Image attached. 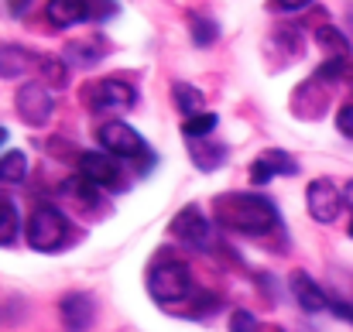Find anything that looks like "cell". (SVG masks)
<instances>
[{
	"instance_id": "cell-25",
	"label": "cell",
	"mask_w": 353,
	"mask_h": 332,
	"mask_svg": "<svg viewBox=\"0 0 353 332\" xmlns=\"http://www.w3.org/2000/svg\"><path fill=\"white\" fill-rule=\"evenodd\" d=\"M230 332H261V322L254 319V312L236 309L234 315H230Z\"/></svg>"
},
{
	"instance_id": "cell-9",
	"label": "cell",
	"mask_w": 353,
	"mask_h": 332,
	"mask_svg": "<svg viewBox=\"0 0 353 332\" xmlns=\"http://www.w3.org/2000/svg\"><path fill=\"white\" fill-rule=\"evenodd\" d=\"M168 233H172V240H179V243H185V247H203V243L210 240V220H206V213H203L199 206H185V209L172 220Z\"/></svg>"
},
{
	"instance_id": "cell-32",
	"label": "cell",
	"mask_w": 353,
	"mask_h": 332,
	"mask_svg": "<svg viewBox=\"0 0 353 332\" xmlns=\"http://www.w3.org/2000/svg\"><path fill=\"white\" fill-rule=\"evenodd\" d=\"M350 236H353V222H350Z\"/></svg>"
},
{
	"instance_id": "cell-18",
	"label": "cell",
	"mask_w": 353,
	"mask_h": 332,
	"mask_svg": "<svg viewBox=\"0 0 353 332\" xmlns=\"http://www.w3.org/2000/svg\"><path fill=\"white\" fill-rule=\"evenodd\" d=\"M189 144H192L196 168H203V172H216L227 161V147L223 144H206V141H189Z\"/></svg>"
},
{
	"instance_id": "cell-8",
	"label": "cell",
	"mask_w": 353,
	"mask_h": 332,
	"mask_svg": "<svg viewBox=\"0 0 353 332\" xmlns=\"http://www.w3.org/2000/svg\"><path fill=\"white\" fill-rule=\"evenodd\" d=\"M305 206H309V216L316 222H333L347 203H343V192L330 178H316V182H309Z\"/></svg>"
},
{
	"instance_id": "cell-19",
	"label": "cell",
	"mask_w": 353,
	"mask_h": 332,
	"mask_svg": "<svg viewBox=\"0 0 353 332\" xmlns=\"http://www.w3.org/2000/svg\"><path fill=\"white\" fill-rule=\"evenodd\" d=\"M97 189H100V185H93L86 175H72V178L62 185V196L72 199V203H79V206H97Z\"/></svg>"
},
{
	"instance_id": "cell-31",
	"label": "cell",
	"mask_w": 353,
	"mask_h": 332,
	"mask_svg": "<svg viewBox=\"0 0 353 332\" xmlns=\"http://www.w3.org/2000/svg\"><path fill=\"white\" fill-rule=\"evenodd\" d=\"M0 144H7V130L3 127H0Z\"/></svg>"
},
{
	"instance_id": "cell-10",
	"label": "cell",
	"mask_w": 353,
	"mask_h": 332,
	"mask_svg": "<svg viewBox=\"0 0 353 332\" xmlns=\"http://www.w3.org/2000/svg\"><path fill=\"white\" fill-rule=\"evenodd\" d=\"M79 175H86L93 185L100 189H117L120 185V165L114 154H100V151H86L79 158Z\"/></svg>"
},
{
	"instance_id": "cell-11",
	"label": "cell",
	"mask_w": 353,
	"mask_h": 332,
	"mask_svg": "<svg viewBox=\"0 0 353 332\" xmlns=\"http://www.w3.org/2000/svg\"><path fill=\"white\" fill-rule=\"evenodd\" d=\"M295 172H299L295 158H292L288 151L271 147V151H264V154L250 165V182H254V185H268L274 175H295Z\"/></svg>"
},
{
	"instance_id": "cell-17",
	"label": "cell",
	"mask_w": 353,
	"mask_h": 332,
	"mask_svg": "<svg viewBox=\"0 0 353 332\" xmlns=\"http://www.w3.org/2000/svg\"><path fill=\"white\" fill-rule=\"evenodd\" d=\"M172 96H175L179 113H185V120L196 116V113H206L203 110V107H206V96H203L196 86H189V83H175V86H172Z\"/></svg>"
},
{
	"instance_id": "cell-1",
	"label": "cell",
	"mask_w": 353,
	"mask_h": 332,
	"mask_svg": "<svg viewBox=\"0 0 353 332\" xmlns=\"http://www.w3.org/2000/svg\"><path fill=\"white\" fill-rule=\"evenodd\" d=\"M216 220L227 229L243 233V236H264L274 229L278 209L268 196L261 192H230V196H216Z\"/></svg>"
},
{
	"instance_id": "cell-7",
	"label": "cell",
	"mask_w": 353,
	"mask_h": 332,
	"mask_svg": "<svg viewBox=\"0 0 353 332\" xmlns=\"http://www.w3.org/2000/svg\"><path fill=\"white\" fill-rule=\"evenodd\" d=\"M14 107H17V116L28 127H45L52 120V113H55V100L41 83H24L17 90V96H14Z\"/></svg>"
},
{
	"instance_id": "cell-30",
	"label": "cell",
	"mask_w": 353,
	"mask_h": 332,
	"mask_svg": "<svg viewBox=\"0 0 353 332\" xmlns=\"http://www.w3.org/2000/svg\"><path fill=\"white\" fill-rule=\"evenodd\" d=\"M343 203L353 209V182H347V185H343Z\"/></svg>"
},
{
	"instance_id": "cell-29",
	"label": "cell",
	"mask_w": 353,
	"mask_h": 332,
	"mask_svg": "<svg viewBox=\"0 0 353 332\" xmlns=\"http://www.w3.org/2000/svg\"><path fill=\"white\" fill-rule=\"evenodd\" d=\"M28 7H31V0H7V10H10L14 17H21Z\"/></svg>"
},
{
	"instance_id": "cell-28",
	"label": "cell",
	"mask_w": 353,
	"mask_h": 332,
	"mask_svg": "<svg viewBox=\"0 0 353 332\" xmlns=\"http://www.w3.org/2000/svg\"><path fill=\"white\" fill-rule=\"evenodd\" d=\"M312 0H274V7H281V10H302V7H309Z\"/></svg>"
},
{
	"instance_id": "cell-22",
	"label": "cell",
	"mask_w": 353,
	"mask_h": 332,
	"mask_svg": "<svg viewBox=\"0 0 353 332\" xmlns=\"http://www.w3.org/2000/svg\"><path fill=\"white\" fill-rule=\"evenodd\" d=\"M216 34H220L216 21H210V17H199V14H192V45H199V48H210V45L216 41Z\"/></svg>"
},
{
	"instance_id": "cell-12",
	"label": "cell",
	"mask_w": 353,
	"mask_h": 332,
	"mask_svg": "<svg viewBox=\"0 0 353 332\" xmlns=\"http://www.w3.org/2000/svg\"><path fill=\"white\" fill-rule=\"evenodd\" d=\"M59 312H62V326L69 332H86L93 326V319H97V305H93V298L83 295V291L65 295L62 305H59Z\"/></svg>"
},
{
	"instance_id": "cell-26",
	"label": "cell",
	"mask_w": 353,
	"mask_h": 332,
	"mask_svg": "<svg viewBox=\"0 0 353 332\" xmlns=\"http://www.w3.org/2000/svg\"><path fill=\"white\" fill-rule=\"evenodd\" d=\"M336 127H340V134L353 137V103H347L343 110L336 113Z\"/></svg>"
},
{
	"instance_id": "cell-14",
	"label": "cell",
	"mask_w": 353,
	"mask_h": 332,
	"mask_svg": "<svg viewBox=\"0 0 353 332\" xmlns=\"http://www.w3.org/2000/svg\"><path fill=\"white\" fill-rule=\"evenodd\" d=\"M31 65H38V59L28 48H21V45H0V76L3 79H17Z\"/></svg>"
},
{
	"instance_id": "cell-2",
	"label": "cell",
	"mask_w": 353,
	"mask_h": 332,
	"mask_svg": "<svg viewBox=\"0 0 353 332\" xmlns=\"http://www.w3.org/2000/svg\"><path fill=\"white\" fill-rule=\"evenodd\" d=\"M148 295L158 305H179L192 295V274L179 257H158L148 267Z\"/></svg>"
},
{
	"instance_id": "cell-3",
	"label": "cell",
	"mask_w": 353,
	"mask_h": 332,
	"mask_svg": "<svg viewBox=\"0 0 353 332\" xmlns=\"http://www.w3.org/2000/svg\"><path fill=\"white\" fill-rule=\"evenodd\" d=\"M117 14L114 0H48L45 3V21L55 28H72L83 21H107Z\"/></svg>"
},
{
	"instance_id": "cell-27",
	"label": "cell",
	"mask_w": 353,
	"mask_h": 332,
	"mask_svg": "<svg viewBox=\"0 0 353 332\" xmlns=\"http://www.w3.org/2000/svg\"><path fill=\"white\" fill-rule=\"evenodd\" d=\"M330 309L340 315V319H347V322H353V305H347V302H330Z\"/></svg>"
},
{
	"instance_id": "cell-6",
	"label": "cell",
	"mask_w": 353,
	"mask_h": 332,
	"mask_svg": "<svg viewBox=\"0 0 353 332\" xmlns=\"http://www.w3.org/2000/svg\"><path fill=\"white\" fill-rule=\"evenodd\" d=\"M97 137H100L103 151H107V154H114V158H123V161L148 158V144H144V137H141L130 123H123V120H110V123H103Z\"/></svg>"
},
{
	"instance_id": "cell-15",
	"label": "cell",
	"mask_w": 353,
	"mask_h": 332,
	"mask_svg": "<svg viewBox=\"0 0 353 332\" xmlns=\"http://www.w3.org/2000/svg\"><path fill=\"white\" fill-rule=\"evenodd\" d=\"M103 55H107V41H103L100 34L83 38V41H69V45H65V59L76 62V65H97Z\"/></svg>"
},
{
	"instance_id": "cell-21",
	"label": "cell",
	"mask_w": 353,
	"mask_h": 332,
	"mask_svg": "<svg viewBox=\"0 0 353 332\" xmlns=\"http://www.w3.org/2000/svg\"><path fill=\"white\" fill-rule=\"evenodd\" d=\"M28 175V158L24 151H7L0 154V182H24Z\"/></svg>"
},
{
	"instance_id": "cell-5",
	"label": "cell",
	"mask_w": 353,
	"mask_h": 332,
	"mask_svg": "<svg viewBox=\"0 0 353 332\" xmlns=\"http://www.w3.org/2000/svg\"><path fill=\"white\" fill-rule=\"evenodd\" d=\"M134 100H137V90H134L127 79H117V76L100 79V83H93V86H86V90H83V103H86L90 110H97V113H103V110H130V107H134Z\"/></svg>"
},
{
	"instance_id": "cell-23",
	"label": "cell",
	"mask_w": 353,
	"mask_h": 332,
	"mask_svg": "<svg viewBox=\"0 0 353 332\" xmlns=\"http://www.w3.org/2000/svg\"><path fill=\"white\" fill-rule=\"evenodd\" d=\"M14 236H17V209L7 199H0V247H7Z\"/></svg>"
},
{
	"instance_id": "cell-13",
	"label": "cell",
	"mask_w": 353,
	"mask_h": 332,
	"mask_svg": "<svg viewBox=\"0 0 353 332\" xmlns=\"http://www.w3.org/2000/svg\"><path fill=\"white\" fill-rule=\"evenodd\" d=\"M292 295H295V302H299L305 312H326V309H330L326 291H323L305 271H295V274H292Z\"/></svg>"
},
{
	"instance_id": "cell-16",
	"label": "cell",
	"mask_w": 353,
	"mask_h": 332,
	"mask_svg": "<svg viewBox=\"0 0 353 332\" xmlns=\"http://www.w3.org/2000/svg\"><path fill=\"white\" fill-rule=\"evenodd\" d=\"M316 45L330 55V59H350V41L343 31H336L333 24H319L316 28Z\"/></svg>"
},
{
	"instance_id": "cell-4",
	"label": "cell",
	"mask_w": 353,
	"mask_h": 332,
	"mask_svg": "<svg viewBox=\"0 0 353 332\" xmlns=\"http://www.w3.org/2000/svg\"><path fill=\"white\" fill-rule=\"evenodd\" d=\"M69 233V222L62 216V209H55L52 203H38L31 209V220H28V243L31 250H41V253H52L62 247Z\"/></svg>"
},
{
	"instance_id": "cell-20",
	"label": "cell",
	"mask_w": 353,
	"mask_h": 332,
	"mask_svg": "<svg viewBox=\"0 0 353 332\" xmlns=\"http://www.w3.org/2000/svg\"><path fill=\"white\" fill-rule=\"evenodd\" d=\"M216 123H220V116L216 113H196V116H189L185 123H182V134L189 137V141H206L213 130H216Z\"/></svg>"
},
{
	"instance_id": "cell-24",
	"label": "cell",
	"mask_w": 353,
	"mask_h": 332,
	"mask_svg": "<svg viewBox=\"0 0 353 332\" xmlns=\"http://www.w3.org/2000/svg\"><path fill=\"white\" fill-rule=\"evenodd\" d=\"M38 69L45 72V79L52 86H65L69 83V69L62 65V59H38Z\"/></svg>"
}]
</instances>
